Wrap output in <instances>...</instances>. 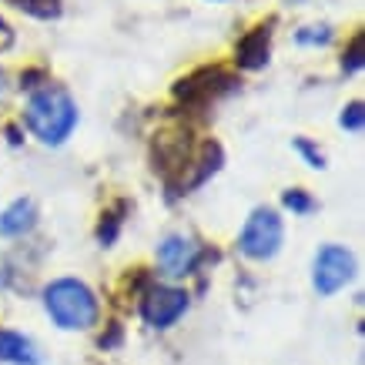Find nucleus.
<instances>
[{"mask_svg":"<svg viewBox=\"0 0 365 365\" xmlns=\"http://www.w3.org/2000/svg\"><path fill=\"white\" fill-rule=\"evenodd\" d=\"M24 121L31 128V134L44 144H64L78 124V108L64 88L47 84L44 91H37L24 111Z\"/></svg>","mask_w":365,"mask_h":365,"instance_id":"f257e3e1","label":"nucleus"},{"mask_svg":"<svg viewBox=\"0 0 365 365\" xmlns=\"http://www.w3.org/2000/svg\"><path fill=\"white\" fill-rule=\"evenodd\" d=\"M44 309L67 332H84V329L98 325V299L78 278H57V282H51L44 288Z\"/></svg>","mask_w":365,"mask_h":365,"instance_id":"f03ea898","label":"nucleus"},{"mask_svg":"<svg viewBox=\"0 0 365 365\" xmlns=\"http://www.w3.org/2000/svg\"><path fill=\"white\" fill-rule=\"evenodd\" d=\"M282 235H285V228H282V218L275 208H255L238 235V252L252 262H268L282 248Z\"/></svg>","mask_w":365,"mask_h":365,"instance_id":"7ed1b4c3","label":"nucleus"},{"mask_svg":"<svg viewBox=\"0 0 365 365\" xmlns=\"http://www.w3.org/2000/svg\"><path fill=\"white\" fill-rule=\"evenodd\" d=\"M355 275V258L349 248L342 245H325L315 255V265H312V285L319 295H335L339 288H345Z\"/></svg>","mask_w":365,"mask_h":365,"instance_id":"20e7f679","label":"nucleus"},{"mask_svg":"<svg viewBox=\"0 0 365 365\" xmlns=\"http://www.w3.org/2000/svg\"><path fill=\"white\" fill-rule=\"evenodd\" d=\"M185 312H188V295L181 288L155 285V288H148L141 299V315L151 329H171Z\"/></svg>","mask_w":365,"mask_h":365,"instance_id":"39448f33","label":"nucleus"},{"mask_svg":"<svg viewBox=\"0 0 365 365\" xmlns=\"http://www.w3.org/2000/svg\"><path fill=\"white\" fill-rule=\"evenodd\" d=\"M235 81L232 74H225L222 67H201V71H195L191 78L178 81L175 84V98L185 101V104H208L211 98H218L222 91H228Z\"/></svg>","mask_w":365,"mask_h":365,"instance_id":"423d86ee","label":"nucleus"},{"mask_svg":"<svg viewBox=\"0 0 365 365\" xmlns=\"http://www.w3.org/2000/svg\"><path fill=\"white\" fill-rule=\"evenodd\" d=\"M198 242L195 238H185V235H168L165 242L158 245V268L165 272L168 278H185L195 272L198 265Z\"/></svg>","mask_w":365,"mask_h":365,"instance_id":"0eeeda50","label":"nucleus"},{"mask_svg":"<svg viewBox=\"0 0 365 365\" xmlns=\"http://www.w3.org/2000/svg\"><path fill=\"white\" fill-rule=\"evenodd\" d=\"M188 161H191V141H188V131L161 134V138L155 141V168H158V171H161L165 178L185 175Z\"/></svg>","mask_w":365,"mask_h":365,"instance_id":"6e6552de","label":"nucleus"},{"mask_svg":"<svg viewBox=\"0 0 365 365\" xmlns=\"http://www.w3.org/2000/svg\"><path fill=\"white\" fill-rule=\"evenodd\" d=\"M268 47H272V21L245 34L238 51H235V61H238V67H245V71H258V67H265V61H268Z\"/></svg>","mask_w":365,"mask_h":365,"instance_id":"1a4fd4ad","label":"nucleus"},{"mask_svg":"<svg viewBox=\"0 0 365 365\" xmlns=\"http://www.w3.org/2000/svg\"><path fill=\"white\" fill-rule=\"evenodd\" d=\"M37 225V208L31 198H17L14 205L0 211V235L4 238H21Z\"/></svg>","mask_w":365,"mask_h":365,"instance_id":"9d476101","label":"nucleus"},{"mask_svg":"<svg viewBox=\"0 0 365 365\" xmlns=\"http://www.w3.org/2000/svg\"><path fill=\"white\" fill-rule=\"evenodd\" d=\"M0 362L11 365H41V352L31 339H24L21 332H0Z\"/></svg>","mask_w":365,"mask_h":365,"instance_id":"9b49d317","label":"nucleus"},{"mask_svg":"<svg viewBox=\"0 0 365 365\" xmlns=\"http://www.w3.org/2000/svg\"><path fill=\"white\" fill-rule=\"evenodd\" d=\"M191 165H198V168H195V175H191V178H185V181H181V191L198 188V185H201V181H205V178H208V175H215V171L222 168V148H218V144H215V141H208V144H205V148H201L198 161H191Z\"/></svg>","mask_w":365,"mask_h":365,"instance_id":"f8f14e48","label":"nucleus"},{"mask_svg":"<svg viewBox=\"0 0 365 365\" xmlns=\"http://www.w3.org/2000/svg\"><path fill=\"white\" fill-rule=\"evenodd\" d=\"M332 41V27L329 24H319V27H302L295 34V44L302 47H315V44H329Z\"/></svg>","mask_w":365,"mask_h":365,"instance_id":"ddd939ff","label":"nucleus"},{"mask_svg":"<svg viewBox=\"0 0 365 365\" xmlns=\"http://www.w3.org/2000/svg\"><path fill=\"white\" fill-rule=\"evenodd\" d=\"M14 7L34 14V17H57L61 14V4L57 0H11Z\"/></svg>","mask_w":365,"mask_h":365,"instance_id":"4468645a","label":"nucleus"},{"mask_svg":"<svg viewBox=\"0 0 365 365\" xmlns=\"http://www.w3.org/2000/svg\"><path fill=\"white\" fill-rule=\"evenodd\" d=\"M121 211H124V205H118V211H108V215H104V222L98 225V242L101 245H111L114 238H118V228H121Z\"/></svg>","mask_w":365,"mask_h":365,"instance_id":"2eb2a0df","label":"nucleus"},{"mask_svg":"<svg viewBox=\"0 0 365 365\" xmlns=\"http://www.w3.org/2000/svg\"><path fill=\"white\" fill-rule=\"evenodd\" d=\"M362 64H365V37L359 34V37L352 41V47L342 54V71H345V74H355Z\"/></svg>","mask_w":365,"mask_h":365,"instance_id":"dca6fc26","label":"nucleus"},{"mask_svg":"<svg viewBox=\"0 0 365 365\" xmlns=\"http://www.w3.org/2000/svg\"><path fill=\"white\" fill-rule=\"evenodd\" d=\"M282 205L292 208L295 215H309V211L315 208V201L309 198V191H302V188H288L285 195H282Z\"/></svg>","mask_w":365,"mask_h":365,"instance_id":"f3484780","label":"nucleus"},{"mask_svg":"<svg viewBox=\"0 0 365 365\" xmlns=\"http://www.w3.org/2000/svg\"><path fill=\"white\" fill-rule=\"evenodd\" d=\"M362 121H365L362 101H352V104L342 111V118H339V124H342L345 131H362Z\"/></svg>","mask_w":365,"mask_h":365,"instance_id":"a211bd4d","label":"nucleus"},{"mask_svg":"<svg viewBox=\"0 0 365 365\" xmlns=\"http://www.w3.org/2000/svg\"><path fill=\"white\" fill-rule=\"evenodd\" d=\"M292 144H295V151H299V155L309 161V168H325V155H322V151L309 141V138H295Z\"/></svg>","mask_w":365,"mask_h":365,"instance_id":"6ab92c4d","label":"nucleus"},{"mask_svg":"<svg viewBox=\"0 0 365 365\" xmlns=\"http://www.w3.org/2000/svg\"><path fill=\"white\" fill-rule=\"evenodd\" d=\"M44 71H24L21 74V88H37V81H44Z\"/></svg>","mask_w":365,"mask_h":365,"instance_id":"aec40b11","label":"nucleus"},{"mask_svg":"<svg viewBox=\"0 0 365 365\" xmlns=\"http://www.w3.org/2000/svg\"><path fill=\"white\" fill-rule=\"evenodd\" d=\"M7 285V272H4V265H0V288Z\"/></svg>","mask_w":365,"mask_h":365,"instance_id":"412c9836","label":"nucleus"}]
</instances>
